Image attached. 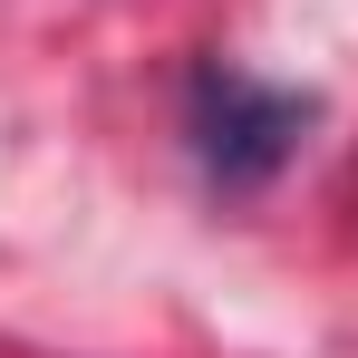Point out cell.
Returning a JSON list of instances; mask_svg holds the SVG:
<instances>
[{
	"label": "cell",
	"instance_id": "6da1fadb",
	"mask_svg": "<svg viewBox=\"0 0 358 358\" xmlns=\"http://www.w3.org/2000/svg\"><path fill=\"white\" fill-rule=\"evenodd\" d=\"M184 126H194L203 175L223 184V194H252V184L281 175L291 145L310 136V97H300V87H271V78H252V68L203 59V68H194V87H184Z\"/></svg>",
	"mask_w": 358,
	"mask_h": 358
}]
</instances>
